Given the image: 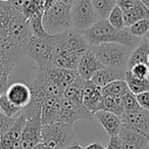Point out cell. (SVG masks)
I'll use <instances>...</instances> for the list:
<instances>
[{
  "label": "cell",
  "instance_id": "6da1fadb",
  "mask_svg": "<svg viewBox=\"0 0 149 149\" xmlns=\"http://www.w3.org/2000/svg\"><path fill=\"white\" fill-rule=\"evenodd\" d=\"M31 36L23 13L9 1L0 2V61L13 70L19 58L25 56Z\"/></svg>",
  "mask_w": 149,
  "mask_h": 149
},
{
  "label": "cell",
  "instance_id": "7a4b0ae2",
  "mask_svg": "<svg viewBox=\"0 0 149 149\" xmlns=\"http://www.w3.org/2000/svg\"><path fill=\"white\" fill-rule=\"evenodd\" d=\"M88 41L89 46L102 43H118L134 49L142 38H137L129 32L128 28L118 30L107 19H98L89 29L80 31Z\"/></svg>",
  "mask_w": 149,
  "mask_h": 149
},
{
  "label": "cell",
  "instance_id": "3957f363",
  "mask_svg": "<svg viewBox=\"0 0 149 149\" xmlns=\"http://www.w3.org/2000/svg\"><path fill=\"white\" fill-rule=\"evenodd\" d=\"M98 60L105 66L127 70L128 59L133 48L118 43H102L89 46Z\"/></svg>",
  "mask_w": 149,
  "mask_h": 149
},
{
  "label": "cell",
  "instance_id": "277c9868",
  "mask_svg": "<svg viewBox=\"0 0 149 149\" xmlns=\"http://www.w3.org/2000/svg\"><path fill=\"white\" fill-rule=\"evenodd\" d=\"M43 26L50 35L72 29L70 5L57 0L43 13Z\"/></svg>",
  "mask_w": 149,
  "mask_h": 149
},
{
  "label": "cell",
  "instance_id": "5b68a950",
  "mask_svg": "<svg viewBox=\"0 0 149 149\" xmlns=\"http://www.w3.org/2000/svg\"><path fill=\"white\" fill-rule=\"evenodd\" d=\"M77 141L72 126L62 122L43 125L42 142L52 149H64Z\"/></svg>",
  "mask_w": 149,
  "mask_h": 149
},
{
  "label": "cell",
  "instance_id": "8992f818",
  "mask_svg": "<svg viewBox=\"0 0 149 149\" xmlns=\"http://www.w3.org/2000/svg\"><path fill=\"white\" fill-rule=\"evenodd\" d=\"M25 56L32 58L37 68L51 64L53 56V35L48 38H38L32 35L26 45Z\"/></svg>",
  "mask_w": 149,
  "mask_h": 149
},
{
  "label": "cell",
  "instance_id": "52a82bcc",
  "mask_svg": "<svg viewBox=\"0 0 149 149\" xmlns=\"http://www.w3.org/2000/svg\"><path fill=\"white\" fill-rule=\"evenodd\" d=\"M72 29L84 31L98 21L91 0H76L70 6Z\"/></svg>",
  "mask_w": 149,
  "mask_h": 149
},
{
  "label": "cell",
  "instance_id": "ba28073f",
  "mask_svg": "<svg viewBox=\"0 0 149 149\" xmlns=\"http://www.w3.org/2000/svg\"><path fill=\"white\" fill-rule=\"evenodd\" d=\"M94 114L84 106L83 103H76V102L68 100L62 97L61 109L58 122H62L74 126L80 120H85L92 122L94 120Z\"/></svg>",
  "mask_w": 149,
  "mask_h": 149
},
{
  "label": "cell",
  "instance_id": "9c48e42d",
  "mask_svg": "<svg viewBox=\"0 0 149 149\" xmlns=\"http://www.w3.org/2000/svg\"><path fill=\"white\" fill-rule=\"evenodd\" d=\"M41 114L38 113L31 118H26L25 126L22 131L21 141L23 149H32L42 142Z\"/></svg>",
  "mask_w": 149,
  "mask_h": 149
},
{
  "label": "cell",
  "instance_id": "30bf717a",
  "mask_svg": "<svg viewBox=\"0 0 149 149\" xmlns=\"http://www.w3.org/2000/svg\"><path fill=\"white\" fill-rule=\"evenodd\" d=\"M26 123V116L22 112L13 126L4 134L0 135V149H21V135Z\"/></svg>",
  "mask_w": 149,
  "mask_h": 149
},
{
  "label": "cell",
  "instance_id": "8fae6325",
  "mask_svg": "<svg viewBox=\"0 0 149 149\" xmlns=\"http://www.w3.org/2000/svg\"><path fill=\"white\" fill-rule=\"evenodd\" d=\"M122 125L149 136V110L140 108L136 111L124 113L122 116Z\"/></svg>",
  "mask_w": 149,
  "mask_h": 149
},
{
  "label": "cell",
  "instance_id": "7c38bea8",
  "mask_svg": "<svg viewBox=\"0 0 149 149\" xmlns=\"http://www.w3.org/2000/svg\"><path fill=\"white\" fill-rule=\"evenodd\" d=\"M118 136L120 139L123 149H146L149 145V136L123 125Z\"/></svg>",
  "mask_w": 149,
  "mask_h": 149
},
{
  "label": "cell",
  "instance_id": "4fadbf2b",
  "mask_svg": "<svg viewBox=\"0 0 149 149\" xmlns=\"http://www.w3.org/2000/svg\"><path fill=\"white\" fill-rule=\"evenodd\" d=\"M103 64L96 58L94 53L91 51V49H88L81 57L79 58L77 66V72L79 77H81L83 80L90 81L93 74L97 70L103 68Z\"/></svg>",
  "mask_w": 149,
  "mask_h": 149
},
{
  "label": "cell",
  "instance_id": "5bb4252c",
  "mask_svg": "<svg viewBox=\"0 0 149 149\" xmlns=\"http://www.w3.org/2000/svg\"><path fill=\"white\" fill-rule=\"evenodd\" d=\"M5 95L15 105L21 107L22 109L29 105L32 97L29 85L24 83H13L9 85L5 91Z\"/></svg>",
  "mask_w": 149,
  "mask_h": 149
},
{
  "label": "cell",
  "instance_id": "9a60e30c",
  "mask_svg": "<svg viewBox=\"0 0 149 149\" xmlns=\"http://www.w3.org/2000/svg\"><path fill=\"white\" fill-rule=\"evenodd\" d=\"M44 68L47 72L48 77L54 83L57 84L62 90H64L68 86H70L78 77L77 70L58 68V66H55L53 64H49Z\"/></svg>",
  "mask_w": 149,
  "mask_h": 149
},
{
  "label": "cell",
  "instance_id": "2e32d148",
  "mask_svg": "<svg viewBox=\"0 0 149 149\" xmlns=\"http://www.w3.org/2000/svg\"><path fill=\"white\" fill-rule=\"evenodd\" d=\"M125 72H126V70H123V68L104 65L103 68H100L93 74V77L91 78L90 81L95 84L96 86L102 88L116 80H124Z\"/></svg>",
  "mask_w": 149,
  "mask_h": 149
},
{
  "label": "cell",
  "instance_id": "e0dca14e",
  "mask_svg": "<svg viewBox=\"0 0 149 149\" xmlns=\"http://www.w3.org/2000/svg\"><path fill=\"white\" fill-rule=\"evenodd\" d=\"M64 43L68 46V48L72 51L74 54H77L79 57H81L88 49L89 44L84 35L80 31L74 29H70L63 32Z\"/></svg>",
  "mask_w": 149,
  "mask_h": 149
},
{
  "label": "cell",
  "instance_id": "ac0fdd59",
  "mask_svg": "<svg viewBox=\"0 0 149 149\" xmlns=\"http://www.w3.org/2000/svg\"><path fill=\"white\" fill-rule=\"evenodd\" d=\"M62 97H49L41 105V122L42 125L52 124L58 122L61 109Z\"/></svg>",
  "mask_w": 149,
  "mask_h": 149
},
{
  "label": "cell",
  "instance_id": "d6986e66",
  "mask_svg": "<svg viewBox=\"0 0 149 149\" xmlns=\"http://www.w3.org/2000/svg\"><path fill=\"white\" fill-rule=\"evenodd\" d=\"M102 99L101 87H98L91 81H85L83 88V104L88 110L95 113Z\"/></svg>",
  "mask_w": 149,
  "mask_h": 149
},
{
  "label": "cell",
  "instance_id": "ffe728a7",
  "mask_svg": "<svg viewBox=\"0 0 149 149\" xmlns=\"http://www.w3.org/2000/svg\"><path fill=\"white\" fill-rule=\"evenodd\" d=\"M94 116L99 122L102 128L105 130L108 136L111 137L118 135L120 128H122V118L112 113V112L104 111V110L96 111L94 113Z\"/></svg>",
  "mask_w": 149,
  "mask_h": 149
},
{
  "label": "cell",
  "instance_id": "44dd1931",
  "mask_svg": "<svg viewBox=\"0 0 149 149\" xmlns=\"http://www.w3.org/2000/svg\"><path fill=\"white\" fill-rule=\"evenodd\" d=\"M149 54V41L145 38H142L140 43L132 50L130 56L128 59V64H127V70H130L132 66L138 63L148 64L147 62V57Z\"/></svg>",
  "mask_w": 149,
  "mask_h": 149
},
{
  "label": "cell",
  "instance_id": "7402d4cb",
  "mask_svg": "<svg viewBox=\"0 0 149 149\" xmlns=\"http://www.w3.org/2000/svg\"><path fill=\"white\" fill-rule=\"evenodd\" d=\"M123 13H124L125 25H126L127 28L130 27L131 25H133V24L138 21L149 19V10L139 0L132 8L128 9L126 11H123Z\"/></svg>",
  "mask_w": 149,
  "mask_h": 149
},
{
  "label": "cell",
  "instance_id": "603a6c76",
  "mask_svg": "<svg viewBox=\"0 0 149 149\" xmlns=\"http://www.w3.org/2000/svg\"><path fill=\"white\" fill-rule=\"evenodd\" d=\"M85 81L86 80H83L78 74L76 80L63 90L62 97L72 100L76 103H83V88Z\"/></svg>",
  "mask_w": 149,
  "mask_h": 149
},
{
  "label": "cell",
  "instance_id": "cb8c5ba5",
  "mask_svg": "<svg viewBox=\"0 0 149 149\" xmlns=\"http://www.w3.org/2000/svg\"><path fill=\"white\" fill-rule=\"evenodd\" d=\"M98 110H104V111L112 112V113L122 118V116L124 114L122 99L120 97H112V96H108V95H102V99L99 103L97 111Z\"/></svg>",
  "mask_w": 149,
  "mask_h": 149
},
{
  "label": "cell",
  "instance_id": "d4e9b609",
  "mask_svg": "<svg viewBox=\"0 0 149 149\" xmlns=\"http://www.w3.org/2000/svg\"><path fill=\"white\" fill-rule=\"evenodd\" d=\"M125 81H126L128 88L132 93L135 95L142 93L145 91H149V80L148 79H140V78L134 77L131 74L130 70H126L125 72Z\"/></svg>",
  "mask_w": 149,
  "mask_h": 149
},
{
  "label": "cell",
  "instance_id": "484cf974",
  "mask_svg": "<svg viewBox=\"0 0 149 149\" xmlns=\"http://www.w3.org/2000/svg\"><path fill=\"white\" fill-rule=\"evenodd\" d=\"M43 13H42V11L37 13L29 19H27L31 34L38 38H48L50 36V34L46 32L43 26Z\"/></svg>",
  "mask_w": 149,
  "mask_h": 149
},
{
  "label": "cell",
  "instance_id": "4316f807",
  "mask_svg": "<svg viewBox=\"0 0 149 149\" xmlns=\"http://www.w3.org/2000/svg\"><path fill=\"white\" fill-rule=\"evenodd\" d=\"M102 95H108L112 97H122L129 91L128 85L125 80H116L101 88Z\"/></svg>",
  "mask_w": 149,
  "mask_h": 149
},
{
  "label": "cell",
  "instance_id": "83f0119b",
  "mask_svg": "<svg viewBox=\"0 0 149 149\" xmlns=\"http://www.w3.org/2000/svg\"><path fill=\"white\" fill-rule=\"evenodd\" d=\"M98 19H106L110 11L116 5V0H91Z\"/></svg>",
  "mask_w": 149,
  "mask_h": 149
},
{
  "label": "cell",
  "instance_id": "f1b7e54d",
  "mask_svg": "<svg viewBox=\"0 0 149 149\" xmlns=\"http://www.w3.org/2000/svg\"><path fill=\"white\" fill-rule=\"evenodd\" d=\"M0 110L2 111L3 114L13 118H17L23 112V109L21 107H19V106L15 105L7 98L5 93H3L2 95L0 96Z\"/></svg>",
  "mask_w": 149,
  "mask_h": 149
},
{
  "label": "cell",
  "instance_id": "f546056e",
  "mask_svg": "<svg viewBox=\"0 0 149 149\" xmlns=\"http://www.w3.org/2000/svg\"><path fill=\"white\" fill-rule=\"evenodd\" d=\"M120 99H122L123 108H124V113L136 111V110L141 108L138 103L136 95H135L134 93H132L130 90H129L127 93H125L124 95L120 97Z\"/></svg>",
  "mask_w": 149,
  "mask_h": 149
},
{
  "label": "cell",
  "instance_id": "4dcf8cb0",
  "mask_svg": "<svg viewBox=\"0 0 149 149\" xmlns=\"http://www.w3.org/2000/svg\"><path fill=\"white\" fill-rule=\"evenodd\" d=\"M107 22L114 27L118 30H122L124 28H126V25H125V19H124V13H123V10L118 6H116L112 8V10L110 11V13L107 17Z\"/></svg>",
  "mask_w": 149,
  "mask_h": 149
},
{
  "label": "cell",
  "instance_id": "1f68e13d",
  "mask_svg": "<svg viewBox=\"0 0 149 149\" xmlns=\"http://www.w3.org/2000/svg\"><path fill=\"white\" fill-rule=\"evenodd\" d=\"M128 30L133 36L137 38H144L149 30V19H144L134 23L128 27Z\"/></svg>",
  "mask_w": 149,
  "mask_h": 149
},
{
  "label": "cell",
  "instance_id": "d6a6232c",
  "mask_svg": "<svg viewBox=\"0 0 149 149\" xmlns=\"http://www.w3.org/2000/svg\"><path fill=\"white\" fill-rule=\"evenodd\" d=\"M128 70H130L131 74H132L134 77L140 78V79H148V74H149L148 64H144V63L135 64L134 66H132V68Z\"/></svg>",
  "mask_w": 149,
  "mask_h": 149
},
{
  "label": "cell",
  "instance_id": "836d02e7",
  "mask_svg": "<svg viewBox=\"0 0 149 149\" xmlns=\"http://www.w3.org/2000/svg\"><path fill=\"white\" fill-rule=\"evenodd\" d=\"M15 120L17 118H8L5 114L2 113V111L0 110V135L6 133L11 127L13 126Z\"/></svg>",
  "mask_w": 149,
  "mask_h": 149
},
{
  "label": "cell",
  "instance_id": "e575fe53",
  "mask_svg": "<svg viewBox=\"0 0 149 149\" xmlns=\"http://www.w3.org/2000/svg\"><path fill=\"white\" fill-rule=\"evenodd\" d=\"M138 103L141 108L149 110V91H145L136 95Z\"/></svg>",
  "mask_w": 149,
  "mask_h": 149
},
{
  "label": "cell",
  "instance_id": "d590c367",
  "mask_svg": "<svg viewBox=\"0 0 149 149\" xmlns=\"http://www.w3.org/2000/svg\"><path fill=\"white\" fill-rule=\"evenodd\" d=\"M138 0H116V5L122 9L123 11H126L128 9L132 8Z\"/></svg>",
  "mask_w": 149,
  "mask_h": 149
},
{
  "label": "cell",
  "instance_id": "8d00e7d4",
  "mask_svg": "<svg viewBox=\"0 0 149 149\" xmlns=\"http://www.w3.org/2000/svg\"><path fill=\"white\" fill-rule=\"evenodd\" d=\"M106 149H123L122 142H120V139L118 135L110 137L107 146H106Z\"/></svg>",
  "mask_w": 149,
  "mask_h": 149
},
{
  "label": "cell",
  "instance_id": "74e56055",
  "mask_svg": "<svg viewBox=\"0 0 149 149\" xmlns=\"http://www.w3.org/2000/svg\"><path fill=\"white\" fill-rule=\"evenodd\" d=\"M85 149H106V147H104L103 145H101L100 143L97 142H93V143H90L89 145L85 147Z\"/></svg>",
  "mask_w": 149,
  "mask_h": 149
},
{
  "label": "cell",
  "instance_id": "f35d334b",
  "mask_svg": "<svg viewBox=\"0 0 149 149\" xmlns=\"http://www.w3.org/2000/svg\"><path fill=\"white\" fill-rule=\"evenodd\" d=\"M56 1H57V0H41L42 5H43V8H44V11H45L48 7L51 6L54 2H56Z\"/></svg>",
  "mask_w": 149,
  "mask_h": 149
},
{
  "label": "cell",
  "instance_id": "ab89813d",
  "mask_svg": "<svg viewBox=\"0 0 149 149\" xmlns=\"http://www.w3.org/2000/svg\"><path fill=\"white\" fill-rule=\"evenodd\" d=\"M64 149H85V147H83L78 141H76V142H74L72 144H70V146H68Z\"/></svg>",
  "mask_w": 149,
  "mask_h": 149
},
{
  "label": "cell",
  "instance_id": "60d3db41",
  "mask_svg": "<svg viewBox=\"0 0 149 149\" xmlns=\"http://www.w3.org/2000/svg\"><path fill=\"white\" fill-rule=\"evenodd\" d=\"M32 149H52V148H50L49 146H47V145H45L43 142H41V143H39V144L36 145V146H34Z\"/></svg>",
  "mask_w": 149,
  "mask_h": 149
},
{
  "label": "cell",
  "instance_id": "b9f144b4",
  "mask_svg": "<svg viewBox=\"0 0 149 149\" xmlns=\"http://www.w3.org/2000/svg\"><path fill=\"white\" fill-rule=\"evenodd\" d=\"M139 1H140L142 4H144L145 7L149 10V0H139Z\"/></svg>",
  "mask_w": 149,
  "mask_h": 149
},
{
  "label": "cell",
  "instance_id": "7bdbcfd3",
  "mask_svg": "<svg viewBox=\"0 0 149 149\" xmlns=\"http://www.w3.org/2000/svg\"><path fill=\"white\" fill-rule=\"evenodd\" d=\"M60 1H62V2L65 3V4L70 5V6H72V4L76 1V0H60Z\"/></svg>",
  "mask_w": 149,
  "mask_h": 149
},
{
  "label": "cell",
  "instance_id": "ee69618b",
  "mask_svg": "<svg viewBox=\"0 0 149 149\" xmlns=\"http://www.w3.org/2000/svg\"><path fill=\"white\" fill-rule=\"evenodd\" d=\"M145 39H147V40H148V41H149V30H148V32H147V33H146V35H145Z\"/></svg>",
  "mask_w": 149,
  "mask_h": 149
},
{
  "label": "cell",
  "instance_id": "f6af8a7d",
  "mask_svg": "<svg viewBox=\"0 0 149 149\" xmlns=\"http://www.w3.org/2000/svg\"><path fill=\"white\" fill-rule=\"evenodd\" d=\"M1 2H7V1H10V0H0Z\"/></svg>",
  "mask_w": 149,
  "mask_h": 149
},
{
  "label": "cell",
  "instance_id": "bcb514c9",
  "mask_svg": "<svg viewBox=\"0 0 149 149\" xmlns=\"http://www.w3.org/2000/svg\"><path fill=\"white\" fill-rule=\"evenodd\" d=\"M147 62H148V65H149V54H148V57H147Z\"/></svg>",
  "mask_w": 149,
  "mask_h": 149
},
{
  "label": "cell",
  "instance_id": "7dc6e473",
  "mask_svg": "<svg viewBox=\"0 0 149 149\" xmlns=\"http://www.w3.org/2000/svg\"><path fill=\"white\" fill-rule=\"evenodd\" d=\"M148 80H149V74H148Z\"/></svg>",
  "mask_w": 149,
  "mask_h": 149
},
{
  "label": "cell",
  "instance_id": "c3c4849f",
  "mask_svg": "<svg viewBox=\"0 0 149 149\" xmlns=\"http://www.w3.org/2000/svg\"><path fill=\"white\" fill-rule=\"evenodd\" d=\"M21 149H23V148H21Z\"/></svg>",
  "mask_w": 149,
  "mask_h": 149
},
{
  "label": "cell",
  "instance_id": "681fc988",
  "mask_svg": "<svg viewBox=\"0 0 149 149\" xmlns=\"http://www.w3.org/2000/svg\"><path fill=\"white\" fill-rule=\"evenodd\" d=\"M0 2H1V1H0Z\"/></svg>",
  "mask_w": 149,
  "mask_h": 149
}]
</instances>
